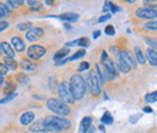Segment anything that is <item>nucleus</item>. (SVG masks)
<instances>
[{"mask_svg":"<svg viewBox=\"0 0 157 133\" xmlns=\"http://www.w3.org/2000/svg\"><path fill=\"white\" fill-rule=\"evenodd\" d=\"M11 46H12L13 51L16 50L17 52H23L25 50V45H24L23 40L18 38V37H13V38L11 39Z\"/></svg>","mask_w":157,"mask_h":133,"instance_id":"obj_11","label":"nucleus"},{"mask_svg":"<svg viewBox=\"0 0 157 133\" xmlns=\"http://www.w3.org/2000/svg\"><path fill=\"white\" fill-rule=\"evenodd\" d=\"M7 72H9V69L6 68V65L4 63H0V75L4 76L5 74H7Z\"/></svg>","mask_w":157,"mask_h":133,"instance_id":"obj_36","label":"nucleus"},{"mask_svg":"<svg viewBox=\"0 0 157 133\" xmlns=\"http://www.w3.org/2000/svg\"><path fill=\"white\" fill-rule=\"evenodd\" d=\"M85 133H96V128H94L93 126H91V127H90V128H88Z\"/></svg>","mask_w":157,"mask_h":133,"instance_id":"obj_44","label":"nucleus"},{"mask_svg":"<svg viewBox=\"0 0 157 133\" xmlns=\"http://www.w3.org/2000/svg\"><path fill=\"white\" fill-rule=\"evenodd\" d=\"M117 57L123 63H126L129 68H137V63H136L133 56L131 55V52H128V51H120L117 53Z\"/></svg>","mask_w":157,"mask_h":133,"instance_id":"obj_7","label":"nucleus"},{"mask_svg":"<svg viewBox=\"0 0 157 133\" xmlns=\"http://www.w3.org/2000/svg\"><path fill=\"white\" fill-rule=\"evenodd\" d=\"M44 121V128L46 132H62L65 130H69L71 123L65 117L59 116H47Z\"/></svg>","mask_w":157,"mask_h":133,"instance_id":"obj_1","label":"nucleus"},{"mask_svg":"<svg viewBox=\"0 0 157 133\" xmlns=\"http://www.w3.org/2000/svg\"><path fill=\"white\" fill-rule=\"evenodd\" d=\"M140 117H141V114L133 115V116H131V117H129V122H131V123H136V122H137V120H139Z\"/></svg>","mask_w":157,"mask_h":133,"instance_id":"obj_38","label":"nucleus"},{"mask_svg":"<svg viewBox=\"0 0 157 133\" xmlns=\"http://www.w3.org/2000/svg\"><path fill=\"white\" fill-rule=\"evenodd\" d=\"M7 27H9V23H7L6 21H1V22H0V32L5 30Z\"/></svg>","mask_w":157,"mask_h":133,"instance_id":"obj_41","label":"nucleus"},{"mask_svg":"<svg viewBox=\"0 0 157 133\" xmlns=\"http://www.w3.org/2000/svg\"><path fill=\"white\" fill-rule=\"evenodd\" d=\"M4 64L6 65L7 69H16V68H17V62H15L13 58L5 57V59H4Z\"/></svg>","mask_w":157,"mask_h":133,"instance_id":"obj_21","label":"nucleus"},{"mask_svg":"<svg viewBox=\"0 0 157 133\" xmlns=\"http://www.w3.org/2000/svg\"><path fill=\"white\" fill-rule=\"evenodd\" d=\"M136 15L137 17L143 19H155L157 16L156 10H152V9H138Z\"/></svg>","mask_w":157,"mask_h":133,"instance_id":"obj_8","label":"nucleus"},{"mask_svg":"<svg viewBox=\"0 0 157 133\" xmlns=\"http://www.w3.org/2000/svg\"><path fill=\"white\" fill-rule=\"evenodd\" d=\"M17 80H18V82L22 84V85H27L29 82V77L25 75V74H23V73L17 74Z\"/></svg>","mask_w":157,"mask_h":133,"instance_id":"obj_28","label":"nucleus"},{"mask_svg":"<svg viewBox=\"0 0 157 133\" xmlns=\"http://www.w3.org/2000/svg\"><path fill=\"white\" fill-rule=\"evenodd\" d=\"M69 88H70V92L74 97V99H82L85 93H86L85 79L78 74L71 76L70 82H69Z\"/></svg>","mask_w":157,"mask_h":133,"instance_id":"obj_2","label":"nucleus"},{"mask_svg":"<svg viewBox=\"0 0 157 133\" xmlns=\"http://www.w3.org/2000/svg\"><path fill=\"white\" fill-rule=\"evenodd\" d=\"M21 67H22L24 70H33V69H35V64L32 63V62L28 61V59H23V61L21 62Z\"/></svg>","mask_w":157,"mask_h":133,"instance_id":"obj_23","label":"nucleus"},{"mask_svg":"<svg viewBox=\"0 0 157 133\" xmlns=\"http://www.w3.org/2000/svg\"><path fill=\"white\" fill-rule=\"evenodd\" d=\"M91 123H92V119L90 116H86L82 119L81 123H80V133H85L90 127H91Z\"/></svg>","mask_w":157,"mask_h":133,"instance_id":"obj_14","label":"nucleus"},{"mask_svg":"<svg viewBox=\"0 0 157 133\" xmlns=\"http://www.w3.org/2000/svg\"><path fill=\"white\" fill-rule=\"evenodd\" d=\"M98 128H99V130H100V131H101V132H105V127H104L103 125H100V126H99Z\"/></svg>","mask_w":157,"mask_h":133,"instance_id":"obj_47","label":"nucleus"},{"mask_svg":"<svg viewBox=\"0 0 157 133\" xmlns=\"http://www.w3.org/2000/svg\"><path fill=\"white\" fill-rule=\"evenodd\" d=\"M10 16V9L6 4L0 2V19H4Z\"/></svg>","mask_w":157,"mask_h":133,"instance_id":"obj_19","label":"nucleus"},{"mask_svg":"<svg viewBox=\"0 0 157 133\" xmlns=\"http://www.w3.org/2000/svg\"><path fill=\"white\" fill-rule=\"evenodd\" d=\"M146 56H147V58H149L150 64L154 65V67H156V64H157L156 50H154V49H147V51H146Z\"/></svg>","mask_w":157,"mask_h":133,"instance_id":"obj_17","label":"nucleus"},{"mask_svg":"<svg viewBox=\"0 0 157 133\" xmlns=\"http://www.w3.org/2000/svg\"><path fill=\"white\" fill-rule=\"evenodd\" d=\"M0 49L4 51V53L6 55V57H10V58L15 57V51H13V49H12L11 44H9L7 41H2V42H1V47H0Z\"/></svg>","mask_w":157,"mask_h":133,"instance_id":"obj_12","label":"nucleus"},{"mask_svg":"<svg viewBox=\"0 0 157 133\" xmlns=\"http://www.w3.org/2000/svg\"><path fill=\"white\" fill-rule=\"evenodd\" d=\"M47 108L59 117H65L70 114V108L68 107V104L63 103L60 99L57 98H50L47 100Z\"/></svg>","mask_w":157,"mask_h":133,"instance_id":"obj_3","label":"nucleus"},{"mask_svg":"<svg viewBox=\"0 0 157 133\" xmlns=\"http://www.w3.org/2000/svg\"><path fill=\"white\" fill-rule=\"evenodd\" d=\"M45 4H46V5H53V1H48V0H47Z\"/></svg>","mask_w":157,"mask_h":133,"instance_id":"obj_48","label":"nucleus"},{"mask_svg":"<svg viewBox=\"0 0 157 133\" xmlns=\"http://www.w3.org/2000/svg\"><path fill=\"white\" fill-rule=\"evenodd\" d=\"M0 55H1V49H0Z\"/></svg>","mask_w":157,"mask_h":133,"instance_id":"obj_51","label":"nucleus"},{"mask_svg":"<svg viewBox=\"0 0 157 133\" xmlns=\"http://www.w3.org/2000/svg\"><path fill=\"white\" fill-rule=\"evenodd\" d=\"M16 97H17V92H12L11 95H7L4 99H1V100H0V104H2V103H7V102H10V100L15 99Z\"/></svg>","mask_w":157,"mask_h":133,"instance_id":"obj_30","label":"nucleus"},{"mask_svg":"<svg viewBox=\"0 0 157 133\" xmlns=\"http://www.w3.org/2000/svg\"><path fill=\"white\" fill-rule=\"evenodd\" d=\"M144 27H145L146 29H150V30H156L157 22H156V21H151V22H147V23H145V24H144Z\"/></svg>","mask_w":157,"mask_h":133,"instance_id":"obj_32","label":"nucleus"},{"mask_svg":"<svg viewBox=\"0 0 157 133\" xmlns=\"http://www.w3.org/2000/svg\"><path fill=\"white\" fill-rule=\"evenodd\" d=\"M34 117H35V115L33 111H27V113H24V114L21 116L20 121L22 125H30L33 121H34Z\"/></svg>","mask_w":157,"mask_h":133,"instance_id":"obj_13","label":"nucleus"},{"mask_svg":"<svg viewBox=\"0 0 157 133\" xmlns=\"http://www.w3.org/2000/svg\"><path fill=\"white\" fill-rule=\"evenodd\" d=\"M144 40H145V42H146L147 45L152 46V49L156 50V41H155V40H151V39H149V38H145Z\"/></svg>","mask_w":157,"mask_h":133,"instance_id":"obj_37","label":"nucleus"},{"mask_svg":"<svg viewBox=\"0 0 157 133\" xmlns=\"http://www.w3.org/2000/svg\"><path fill=\"white\" fill-rule=\"evenodd\" d=\"M116 65H117V68H118V70L121 72V73H129V70H131V68L126 64V63H123L120 58L117 57V62H116Z\"/></svg>","mask_w":157,"mask_h":133,"instance_id":"obj_20","label":"nucleus"},{"mask_svg":"<svg viewBox=\"0 0 157 133\" xmlns=\"http://www.w3.org/2000/svg\"><path fill=\"white\" fill-rule=\"evenodd\" d=\"M111 18V15H105V16H101L100 18L98 19L99 23H103V22H105V21H108V19Z\"/></svg>","mask_w":157,"mask_h":133,"instance_id":"obj_42","label":"nucleus"},{"mask_svg":"<svg viewBox=\"0 0 157 133\" xmlns=\"http://www.w3.org/2000/svg\"><path fill=\"white\" fill-rule=\"evenodd\" d=\"M64 27H65V28H67V29H71V27H70V25H69V24H64Z\"/></svg>","mask_w":157,"mask_h":133,"instance_id":"obj_50","label":"nucleus"},{"mask_svg":"<svg viewBox=\"0 0 157 133\" xmlns=\"http://www.w3.org/2000/svg\"><path fill=\"white\" fill-rule=\"evenodd\" d=\"M59 19H63V21H69V22H75L78 19V14H74V12H67V14H63L58 16Z\"/></svg>","mask_w":157,"mask_h":133,"instance_id":"obj_18","label":"nucleus"},{"mask_svg":"<svg viewBox=\"0 0 157 133\" xmlns=\"http://www.w3.org/2000/svg\"><path fill=\"white\" fill-rule=\"evenodd\" d=\"M85 82H86V87H88V90H90V92L92 95L96 96V97L99 96V93L101 92V85H100L98 77H97L94 72H92L90 75L86 77Z\"/></svg>","mask_w":157,"mask_h":133,"instance_id":"obj_4","label":"nucleus"},{"mask_svg":"<svg viewBox=\"0 0 157 133\" xmlns=\"http://www.w3.org/2000/svg\"><path fill=\"white\" fill-rule=\"evenodd\" d=\"M7 4L11 5L12 7H17L18 5H22V4H23V1H13V0H9Z\"/></svg>","mask_w":157,"mask_h":133,"instance_id":"obj_39","label":"nucleus"},{"mask_svg":"<svg viewBox=\"0 0 157 133\" xmlns=\"http://www.w3.org/2000/svg\"><path fill=\"white\" fill-rule=\"evenodd\" d=\"M58 95L60 97V100L65 104H74L75 103V99L70 92V88H69V84L67 81H62L58 86Z\"/></svg>","mask_w":157,"mask_h":133,"instance_id":"obj_5","label":"nucleus"},{"mask_svg":"<svg viewBox=\"0 0 157 133\" xmlns=\"http://www.w3.org/2000/svg\"><path fill=\"white\" fill-rule=\"evenodd\" d=\"M105 34H108V35H114L115 34V28L113 27V25H106L105 27Z\"/></svg>","mask_w":157,"mask_h":133,"instance_id":"obj_33","label":"nucleus"},{"mask_svg":"<svg viewBox=\"0 0 157 133\" xmlns=\"http://www.w3.org/2000/svg\"><path fill=\"white\" fill-rule=\"evenodd\" d=\"M143 110H144L145 113H147V114H150V113H152V109H151L150 107H145V108H144Z\"/></svg>","mask_w":157,"mask_h":133,"instance_id":"obj_45","label":"nucleus"},{"mask_svg":"<svg viewBox=\"0 0 157 133\" xmlns=\"http://www.w3.org/2000/svg\"><path fill=\"white\" fill-rule=\"evenodd\" d=\"M90 68V63L88 62H82L81 64H80V67H78V72H83V70H86V69H88Z\"/></svg>","mask_w":157,"mask_h":133,"instance_id":"obj_35","label":"nucleus"},{"mask_svg":"<svg viewBox=\"0 0 157 133\" xmlns=\"http://www.w3.org/2000/svg\"><path fill=\"white\" fill-rule=\"evenodd\" d=\"M29 131L33 133H36V132H45V128H44V121L42 120H39L34 123L30 125V128Z\"/></svg>","mask_w":157,"mask_h":133,"instance_id":"obj_16","label":"nucleus"},{"mask_svg":"<svg viewBox=\"0 0 157 133\" xmlns=\"http://www.w3.org/2000/svg\"><path fill=\"white\" fill-rule=\"evenodd\" d=\"M134 51H136V57H137V59H138V63H139V64H144V63H145V56H144L141 49L136 46Z\"/></svg>","mask_w":157,"mask_h":133,"instance_id":"obj_22","label":"nucleus"},{"mask_svg":"<svg viewBox=\"0 0 157 133\" xmlns=\"http://www.w3.org/2000/svg\"><path fill=\"white\" fill-rule=\"evenodd\" d=\"M85 55H86V51H85V50H80V51H78L74 56H71V57L69 58L68 61H75V59H78V58L83 57Z\"/></svg>","mask_w":157,"mask_h":133,"instance_id":"obj_31","label":"nucleus"},{"mask_svg":"<svg viewBox=\"0 0 157 133\" xmlns=\"http://www.w3.org/2000/svg\"><path fill=\"white\" fill-rule=\"evenodd\" d=\"M27 55H28L29 58L36 61V59H40L42 56L46 55V49L42 47V46H40V45H32V46L28 49Z\"/></svg>","mask_w":157,"mask_h":133,"instance_id":"obj_6","label":"nucleus"},{"mask_svg":"<svg viewBox=\"0 0 157 133\" xmlns=\"http://www.w3.org/2000/svg\"><path fill=\"white\" fill-rule=\"evenodd\" d=\"M27 4L30 5L33 9H41V7H42V5H41L40 2H38V1H30V0H29V1H27Z\"/></svg>","mask_w":157,"mask_h":133,"instance_id":"obj_34","label":"nucleus"},{"mask_svg":"<svg viewBox=\"0 0 157 133\" xmlns=\"http://www.w3.org/2000/svg\"><path fill=\"white\" fill-rule=\"evenodd\" d=\"M69 53H70V50H69L68 47H63V49H60V50H58V51L56 52L53 59H55V62L60 61V59H65V57H67Z\"/></svg>","mask_w":157,"mask_h":133,"instance_id":"obj_15","label":"nucleus"},{"mask_svg":"<svg viewBox=\"0 0 157 133\" xmlns=\"http://www.w3.org/2000/svg\"><path fill=\"white\" fill-rule=\"evenodd\" d=\"M76 45L87 47V46H90V40H88V38H80L76 40Z\"/></svg>","mask_w":157,"mask_h":133,"instance_id":"obj_29","label":"nucleus"},{"mask_svg":"<svg viewBox=\"0 0 157 133\" xmlns=\"http://www.w3.org/2000/svg\"><path fill=\"white\" fill-rule=\"evenodd\" d=\"M101 122H103L104 125H111V123L114 122V117L111 116V114H110L109 111H105L104 115L101 116Z\"/></svg>","mask_w":157,"mask_h":133,"instance_id":"obj_24","label":"nucleus"},{"mask_svg":"<svg viewBox=\"0 0 157 133\" xmlns=\"http://www.w3.org/2000/svg\"><path fill=\"white\" fill-rule=\"evenodd\" d=\"M103 64H104V72H105L106 79H108V80L115 79V76H116V67H115L114 62H111V61H105Z\"/></svg>","mask_w":157,"mask_h":133,"instance_id":"obj_9","label":"nucleus"},{"mask_svg":"<svg viewBox=\"0 0 157 133\" xmlns=\"http://www.w3.org/2000/svg\"><path fill=\"white\" fill-rule=\"evenodd\" d=\"M32 27H33L32 22H24V23H20L17 25L18 30H21V32H28L29 29H32Z\"/></svg>","mask_w":157,"mask_h":133,"instance_id":"obj_25","label":"nucleus"},{"mask_svg":"<svg viewBox=\"0 0 157 133\" xmlns=\"http://www.w3.org/2000/svg\"><path fill=\"white\" fill-rule=\"evenodd\" d=\"M2 82H4V76L0 75V85H2Z\"/></svg>","mask_w":157,"mask_h":133,"instance_id":"obj_49","label":"nucleus"},{"mask_svg":"<svg viewBox=\"0 0 157 133\" xmlns=\"http://www.w3.org/2000/svg\"><path fill=\"white\" fill-rule=\"evenodd\" d=\"M111 4H113V2H110V1H106V2L104 4V7H103V12H108L109 10H111Z\"/></svg>","mask_w":157,"mask_h":133,"instance_id":"obj_40","label":"nucleus"},{"mask_svg":"<svg viewBox=\"0 0 157 133\" xmlns=\"http://www.w3.org/2000/svg\"><path fill=\"white\" fill-rule=\"evenodd\" d=\"M42 35H44V29L36 27V28L29 29V30L27 32V34H25V38H27L28 41H36V40H39Z\"/></svg>","mask_w":157,"mask_h":133,"instance_id":"obj_10","label":"nucleus"},{"mask_svg":"<svg viewBox=\"0 0 157 133\" xmlns=\"http://www.w3.org/2000/svg\"><path fill=\"white\" fill-rule=\"evenodd\" d=\"M157 100V92L154 91L152 93H147L145 96V102L146 103H155Z\"/></svg>","mask_w":157,"mask_h":133,"instance_id":"obj_26","label":"nucleus"},{"mask_svg":"<svg viewBox=\"0 0 157 133\" xmlns=\"http://www.w3.org/2000/svg\"><path fill=\"white\" fill-rule=\"evenodd\" d=\"M99 35H100V32H99V30H96V32L93 33V38H94V39H97Z\"/></svg>","mask_w":157,"mask_h":133,"instance_id":"obj_46","label":"nucleus"},{"mask_svg":"<svg viewBox=\"0 0 157 133\" xmlns=\"http://www.w3.org/2000/svg\"><path fill=\"white\" fill-rule=\"evenodd\" d=\"M96 69H97V73H96V75L98 77L99 82H100V85H104V82H105V77H104V74H103V72H101V69H100V65H96Z\"/></svg>","mask_w":157,"mask_h":133,"instance_id":"obj_27","label":"nucleus"},{"mask_svg":"<svg viewBox=\"0 0 157 133\" xmlns=\"http://www.w3.org/2000/svg\"><path fill=\"white\" fill-rule=\"evenodd\" d=\"M105 61H108V53L105 51H103V53H101V62L104 63Z\"/></svg>","mask_w":157,"mask_h":133,"instance_id":"obj_43","label":"nucleus"}]
</instances>
